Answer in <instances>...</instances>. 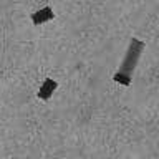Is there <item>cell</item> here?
Wrapping results in <instances>:
<instances>
[{
	"label": "cell",
	"mask_w": 159,
	"mask_h": 159,
	"mask_svg": "<svg viewBox=\"0 0 159 159\" xmlns=\"http://www.w3.org/2000/svg\"><path fill=\"white\" fill-rule=\"evenodd\" d=\"M58 88V81L57 80H52V78H47L45 81L42 83V86H40L38 89V98L40 99H43V101H47V99H50L53 96V93H55V89Z\"/></svg>",
	"instance_id": "3"
},
{
	"label": "cell",
	"mask_w": 159,
	"mask_h": 159,
	"mask_svg": "<svg viewBox=\"0 0 159 159\" xmlns=\"http://www.w3.org/2000/svg\"><path fill=\"white\" fill-rule=\"evenodd\" d=\"M55 18V13H53V8L52 7H43L37 10L35 13H32V23L35 27H40V25L50 22V20Z\"/></svg>",
	"instance_id": "2"
},
{
	"label": "cell",
	"mask_w": 159,
	"mask_h": 159,
	"mask_svg": "<svg viewBox=\"0 0 159 159\" xmlns=\"http://www.w3.org/2000/svg\"><path fill=\"white\" fill-rule=\"evenodd\" d=\"M113 81L123 84V86H129V84L133 83V76H128V75H124L121 71H116L113 75Z\"/></svg>",
	"instance_id": "4"
},
{
	"label": "cell",
	"mask_w": 159,
	"mask_h": 159,
	"mask_svg": "<svg viewBox=\"0 0 159 159\" xmlns=\"http://www.w3.org/2000/svg\"><path fill=\"white\" fill-rule=\"evenodd\" d=\"M144 48H146V43H144L143 40H139V38L129 40V45L126 48V53H124V58H123L121 65H119L118 71L128 75V76H133V73L138 66L139 58H141V53L144 52Z\"/></svg>",
	"instance_id": "1"
}]
</instances>
